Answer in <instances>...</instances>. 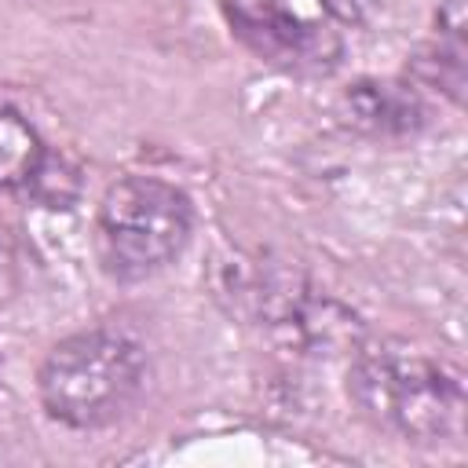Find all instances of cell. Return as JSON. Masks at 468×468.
<instances>
[{
    "label": "cell",
    "mask_w": 468,
    "mask_h": 468,
    "mask_svg": "<svg viewBox=\"0 0 468 468\" xmlns=\"http://www.w3.org/2000/svg\"><path fill=\"white\" fill-rule=\"evenodd\" d=\"M146 351L124 329L95 325L51 344L37 369V395L51 420L73 431L117 424L146 388Z\"/></svg>",
    "instance_id": "2"
},
{
    "label": "cell",
    "mask_w": 468,
    "mask_h": 468,
    "mask_svg": "<svg viewBox=\"0 0 468 468\" xmlns=\"http://www.w3.org/2000/svg\"><path fill=\"white\" fill-rule=\"evenodd\" d=\"M230 37L260 62L292 77H329L344 58V40L325 22L303 18L285 0H219Z\"/></svg>",
    "instance_id": "4"
},
{
    "label": "cell",
    "mask_w": 468,
    "mask_h": 468,
    "mask_svg": "<svg viewBox=\"0 0 468 468\" xmlns=\"http://www.w3.org/2000/svg\"><path fill=\"white\" fill-rule=\"evenodd\" d=\"M40 157L44 143L37 128L18 110L0 106V190H26Z\"/></svg>",
    "instance_id": "6"
},
{
    "label": "cell",
    "mask_w": 468,
    "mask_h": 468,
    "mask_svg": "<svg viewBox=\"0 0 468 468\" xmlns=\"http://www.w3.org/2000/svg\"><path fill=\"white\" fill-rule=\"evenodd\" d=\"M194 238V201L161 176L113 179L95 212L99 263L113 282H143L172 267Z\"/></svg>",
    "instance_id": "3"
},
{
    "label": "cell",
    "mask_w": 468,
    "mask_h": 468,
    "mask_svg": "<svg viewBox=\"0 0 468 468\" xmlns=\"http://www.w3.org/2000/svg\"><path fill=\"white\" fill-rule=\"evenodd\" d=\"M26 190L37 201H44L48 208H69L80 194V176H77V168L66 165V157H51L44 150V157H40L33 179L26 183Z\"/></svg>",
    "instance_id": "7"
},
{
    "label": "cell",
    "mask_w": 468,
    "mask_h": 468,
    "mask_svg": "<svg viewBox=\"0 0 468 468\" xmlns=\"http://www.w3.org/2000/svg\"><path fill=\"white\" fill-rule=\"evenodd\" d=\"M325 7L329 18L344 22V26H362L369 15V0H318Z\"/></svg>",
    "instance_id": "8"
},
{
    "label": "cell",
    "mask_w": 468,
    "mask_h": 468,
    "mask_svg": "<svg viewBox=\"0 0 468 468\" xmlns=\"http://www.w3.org/2000/svg\"><path fill=\"white\" fill-rule=\"evenodd\" d=\"M340 117L369 139H406L424 128L428 110L420 91L406 80L358 77L340 95Z\"/></svg>",
    "instance_id": "5"
},
{
    "label": "cell",
    "mask_w": 468,
    "mask_h": 468,
    "mask_svg": "<svg viewBox=\"0 0 468 468\" xmlns=\"http://www.w3.org/2000/svg\"><path fill=\"white\" fill-rule=\"evenodd\" d=\"M347 399L377 428L402 442L435 446L464 431V377L402 340L358 344L347 366Z\"/></svg>",
    "instance_id": "1"
}]
</instances>
